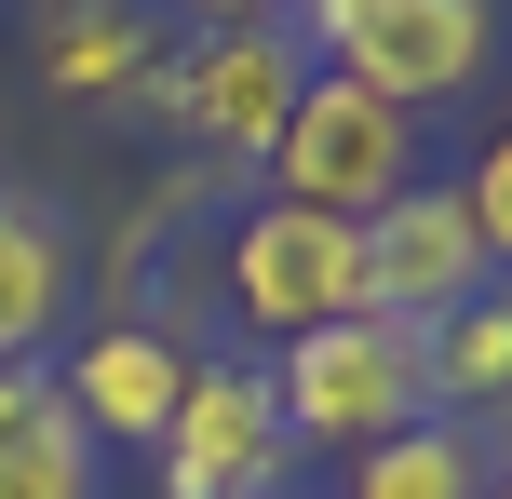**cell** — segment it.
<instances>
[{
  "instance_id": "277c9868",
  "label": "cell",
  "mask_w": 512,
  "mask_h": 499,
  "mask_svg": "<svg viewBox=\"0 0 512 499\" xmlns=\"http://www.w3.org/2000/svg\"><path fill=\"white\" fill-rule=\"evenodd\" d=\"M149 459H162V499H283L297 486V432H283V405H270V365L189 351V392H176V419L149 432Z\"/></svg>"
},
{
  "instance_id": "6da1fadb",
  "label": "cell",
  "mask_w": 512,
  "mask_h": 499,
  "mask_svg": "<svg viewBox=\"0 0 512 499\" xmlns=\"http://www.w3.org/2000/svg\"><path fill=\"white\" fill-rule=\"evenodd\" d=\"M270 405H283V432H297V446L364 459L378 432L432 419V365H418V324H391V311H337V324H310V338H283Z\"/></svg>"
},
{
  "instance_id": "7c38bea8",
  "label": "cell",
  "mask_w": 512,
  "mask_h": 499,
  "mask_svg": "<svg viewBox=\"0 0 512 499\" xmlns=\"http://www.w3.org/2000/svg\"><path fill=\"white\" fill-rule=\"evenodd\" d=\"M418 365H432V419L512 405V284H472L459 311H432L418 324Z\"/></svg>"
},
{
  "instance_id": "3957f363",
  "label": "cell",
  "mask_w": 512,
  "mask_h": 499,
  "mask_svg": "<svg viewBox=\"0 0 512 499\" xmlns=\"http://www.w3.org/2000/svg\"><path fill=\"white\" fill-rule=\"evenodd\" d=\"M337 81L391 108H459L499 68V0H297Z\"/></svg>"
},
{
  "instance_id": "5bb4252c",
  "label": "cell",
  "mask_w": 512,
  "mask_h": 499,
  "mask_svg": "<svg viewBox=\"0 0 512 499\" xmlns=\"http://www.w3.org/2000/svg\"><path fill=\"white\" fill-rule=\"evenodd\" d=\"M459 203H472V243H486V270L512 284V135H486V149H472Z\"/></svg>"
},
{
  "instance_id": "8992f818",
  "label": "cell",
  "mask_w": 512,
  "mask_h": 499,
  "mask_svg": "<svg viewBox=\"0 0 512 499\" xmlns=\"http://www.w3.org/2000/svg\"><path fill=\"white\" fill-rule=\"evenodd\" d=\"M216 284H230V311L256 338H310V324L364 311V230L310 216V203H256L230 230V257H216Z\"/></svg>"
},
{
  "instance_id": "4fadbf2b",
  "label": "cell",
  "mask_w": 512,
  "mask_h": 499,
  "mask_svg": "<svg viewBox=\"0 0 512 499\" xmlns=\"http://www.w3.org/2000/svg\"><path fill=\"white\" fill-rule=\"evenodd\" d=\"M337 499H486V446H472L459 419H405V432H378V446L351 459Z\"/></svg>"
},
{
  "instance_id": "9a60e30c",
  "label": "cell",
  "mask_w": 512,
  "mask_h": 499,
  "mask_svg": "<svg viewBox=\"0 0 512 499\" xmlns=\"http://www.w3.org/2000/svg\"><path fill=\"white\" fill-rule=\"evenodd\" d=\"M203 27H297V0H189Z\"/></svg>"
},
{
  "instance_id": "9c48e42d",
  "label": "cell",
  "mask_w": 512,
  "mask_h": 499,
  "mask_svg": "<svg viewBox=\"0 0 512 499\" xmlns=\"http://www.w3.org/2000/svg\"><path fill=\"white\" fill-rule=\"evenodd\" d=\"M68 311H81V243L0 189V365H41L68 338Z\"/></svg>"
},
{
  "instance_id": "5b68a950",
  "label": "cell",
  "mask_w": 512,
  "mask_h": 499,
  "mask_svg": "<svg viewBox=\"0 0 512 499\" xmlns=\"http://www.w3.org/2000/svg\"><path fill=\"white\" fill-rule=\"evenodd\" d=\"M297 81H310V41H297V27H203L189 54L149 68V108L189 135V149L256 162L283 135V108H297Z\"/></svg>"
},
{
  "instance_id": "ba28073f",
  "label": "cell",
  "mask_w": 512,
  "mask_h": 499,
  "mask_svg": "<svg viewBox=\"0 0 512 499\" xmlns=\"http://www.w3.org/2000/svg\"><path fill=\"white\" fill-rule=\"evenodd\" d=\"M54 392H68V419L95 432V446H149V432L176 419V392H189V338H162V324H95V338L54 365Z\"/></svg>"
},
{
  "instance_id": "2e32d148",
  "label": "cell",
  "mask_w": 512,
  "mask_h": 499,
  "mask_svg": "<svg viewBox=\"0 0 512 499\" xmlns=\"http://www.w3.org/2000/svg\"><path fill=\"white\" fill-rule=\"evenodd\" d=\"M486 499H512V473H486Z\"/></svg>"
},
{
  "instance_id": "7a4b0ae2",
  "label": "cell",
  "mask_w": 512,
  "mask_h": 499,
  "mask_svg": "<svg viewBox=\"0 0 512 499\" xmlns=\"http://www.w3.org/2000/svg\"><path fill=\"white\" fill-rule=\"evenodd\" d=\"M256 176H270V203H310V216H351V230H364L391 189H418V108L310 68L297 108H283V135L256 149Z\"/></svg>"
},
{
  "instance_id": "8fae6325",
  "label": "cell",
  "mask_w": 512,
  "mask_h": 499,
  "mask_svg": "<svg viewBox=\"0 0 512 499\" xmlns=\"http://www.w3.org/2000/svg\"><path fill=\"white\" fill-rule=\"evenodd\" d=\"M149 68H162V14L149 0H68L41 27V81L54 95H149Z\"/></svg>"
},
{
  "instance_id": "52a82bcc",
  "label": "cell",
  "mask_w": 512,
  "mask_h": 499,
  "mask_svg": "<svg viewBox=\"0 0 512 499\" xmlns=\"http://www.w3.org/2000/svg\"><path fill=\"white\" fill-rule=\"evenodd\" d=\"M472 284H499V270H486V243H472L459 176H418V189H391V203L364 216V311L432 324V311H459Z\"/></svg>"
},
{
  "instance_id": "30bf717a",
  "label": "cell",
  "mask_w": 512,
  "mask_h": 499,
  "mask_svg": "<svg viewBox=\"0 0 512 499\" xmlns=\"http://www.w3.org/2000/svg\"><path fill=\"white\" fill-rule=\"evenodd\" d=\"M0 499H108L95 432L68 419V392L41 365H0Z\"/></svg>"
}]
</instances>
